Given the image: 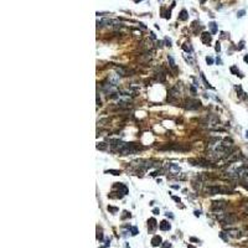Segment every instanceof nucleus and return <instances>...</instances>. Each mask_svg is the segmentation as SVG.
<instances>
[{
	"mask_svg": "<svg viewBox=\"0 0 248 248\" xmlns=\"http://www.w3.org/2000/svg\"><path fill=\"white\" fill-rule=\"evenodd\" d=\"M118 151L122 155H129V154H134L138 148L133 144V143H118Z\"/></svg>",
	"mask_w": 248,
	"mask_h": 248,
	"instance_id": "1",
	"label": "nucleus"
},
{
	"mask_svg": "<svg viewBox=\"0 0 248 248\" xmlns=\"http://www.w3.org/2000/svg\"><path fill=\"white\" fill-rule=\"evenodd\" d=\"M207 192L210 195H216V194H228L231 192L228 189H225V187H220V186H210L207 189Z\"/></svg>",
	"mask_w": 248,
	"mask_h": 248,
	"instance_id": "2",
	"label": "nucleus"
},
{
	"mask_svg": "<svg viewBox=\"0 0 248 248\" xmlns=\"http://www.w3.org/2000/svg\"><path fill=\"white\" fill-rule=\"evenodd\" d=\"M220 218V221L221 222H223L225 225H231V223H235V221H236V217L233 216V215H226V216H221V217H218Z\"/></svg>",
	"mask_w": 248,
	"mask_h": 248,
	"instance_id": "3",
	"label": "nucleus"
},
{
	"mask_svg": "<svg viewBox=\"0 0 248 248\" xmlns=\"http://www.w3.org/2000/svg\"><path fill=\"white\" fill-rule=\"evenodd\" d=\"M186 108L187 109H199L200 107H201V103L199 102V101H192V99H189L187 102H186Z\"/></svg>",
	"mask_w": 248,
	"mask_h": 248,
	"instance_id": "4",
	"label": "nucleus"
},
{
	"mask_svg": "<svg viewBox=\"0 0 248 248\" xmlns=\"http://www.w3.org/2000/svg\"><path fill=\"white\" fill-rule=\"evenodd\" d=\"M211 40H212V37H211V35H210L209 32H202V35H201V41H202L204 43L209 45V43L211 42Z\"/></svg>",
	"mask_w": 248,
	"mask_h": 248,
	"instance_id": "5",
	"label": "nucleus"
},
{
	"mask_svg": "<svg viewBox=\"0 0 248 248\" xmlns=\"http://www.w3.org/2000/svg\"><path fill=\"white\" fill-rule=\"evenodd\" d=\"M151 245H153V247H158V246H160L161 245V237L160 236H154L153 238H151Z\"/></svg>",
	"mask_w": 248,
	"mask_h": 248,
	"instance_id": "6",
	"label": "nucleus"
},
{
	"mask_svg": "<svg viewBox=\"0 0 248 248\" xmlns=\"http://www.w3.org/2000/svg\"><path fill=\"white\" fill-rule=\"evenodd\" d=\"M159 228H160L161 231H169V230L171 228V226H170V223H169L168 221H163V222L159 225Z\"/></svg>",
	"mask_w": 248,
	"mask_h": 248,
	"instance_id": "7",
	"label": "nucleus"
},
{
	"mask_svg": "<svg viewBox=\"0 0 248 248\" xmlns=\"http://www.w3.org/2000/svg\"><path fill=\"white\" fill-rule=\"evenodd\" d=\"M226 206V204L223 202V201H215L213 202V205H212V207H213V210H221V209H223Z\"/></svg>",
	"mask_w": 248,
	"mask_h": 248,
	"instance_id": "8",
	"label": "nucleus"
},
{
	"mask_svg": "<svg viewBox=\"0 0 248 248\" xmlns=\"http://www.w3.org/2000/svg\"><path fill=\"white\" fill-rule=\"evenodd\" d=\"M148 223H149V231L150 232H153L154 230H155V227H156V221H155V218H150L149 221H148Z\"/></svg>",
	"mask_w": 248,
	"mask_h": 248,
	"instance_id": "9",
	"label": "nucleus"
},
{
	"mask_svg": "<svg viewBox=\"0 0 248 248\" xmlns=\"http://www.w3.org/2000/svg\"><path fill=\"white\" fill-rule=\"evenodd\" d=\"M187 11L186 10H181V12H180V16H179V20H182V21H185V20H187Z\"/></svg>",
	"mask_w": 248,
	"mask_h": 248,
	"instance_id": "10",
	"label": "nucleus"
},
{
	"mask_svg": "<svg viewBox=\"0 0 248 248\" xmlns=\"http://www.w3.org/2000/svg\"><path fill=\"white\" fill-rule=\"evenodd\" d=\"M168 60H169V62H170V67H171L173 70H176V65H175L174 58H173L171 56H168Z\"/></svg>",
	"mask_w": 248,
	"mask_h": 248,
	"instance_id": "11",
	"label": "nucleus"
},
{
	"mask_svg": "<svg viewBox=\"0 0 248 248\" xmlns=\"http://www.w3.org/2000/svg\"><path fill=\"white\" fill-rule=\"evenodd\" d=\"M106 174H112V175H115V176H118V175H120V170H107Z\"/></svg>",
	"mask_w": 248,
	"mask_h": 248,
	"instance_id": "12",
	"label": "nucleus"
},
{
	"mask_svg": "<svg viewBox=\"0 0 248 248\" xmlns=\"http://www.w3.org/2000/svg\"><path fill=\"white\" fill-rule=\"evenodd\" d=\"M209 26H210V29H211V32H212V34H216V32H217V26H216V22H211Z\"/></svg>",
	"mask_w": 248,
	"mask_h": 248,
	"instance_id": "13",
	"label": "nucleus"
},
{
	"mask_svg": "<svg viewBox=\"0 0 248 248\" xmlns=\"http://www.w3.org/2000/svg\"><path fill=\"white\" fill-rule=\"evenodd\" d=\"M97 149L98 150H107V144L106 143H99L97 145Z\"/></svg>",
	"mask_w": 248,
	"mask_h": 248,
	"instance_id": "14",
	"label": "nucleus"
},
{
	"mask_svg": "<svg viewBox=\"0 0 248 248\" xmlns=\"http://www.w3.org/2000/svg\"><path fill=\"white\" fill-rule=\"evenodd\" d=\"M200 76H201V79L204 81V83H205V86H206V87H209V88H212V87L210 86V83H209V82L206 81V78H205V74H204V73H201Z\"/></svg>",
	"mask_w": 248,
	"mask_h": 248,
	"instance_id": "15",
	"label": "nucleus"
},
{
	"mask_svg": "<svg viewBox=\"0 0 248 248\" xmlns=\"http://www.w3.org/2000/svg\"><path fill=\"white\" fill-rule=\"evenodd\" d=\"M231 72H232L233 74H236V76H240V71H238V68H237L236 66H232V67H231Z\"/></svg>",
	"mask_w": 248,
	"mask_h": 248,
	"instance_id": "16",
	"label": "nucleus"
},
{
	"mask_svg": "<svg viewBox=\"0 0 248 248\" xmlns=\"http://www.w3.org/2000/svg\"><path fill=\"white\" fill-rule=\"evenodd\" d=\"M220 237H221V238H222L223 241H226V242L228 241V237H227V236L225 235V232H221V233H220Z\"/></svg>",
	"mask_w": 248,
	"mask_h": 248,
	"instance_id": "17",
	"label": "nucleus"
},
{
	"mask_svg": "<svg viewBox=\"0 0 248 248\" xmlns=\"http://www.w3.org/2000/svg\"><path fill=\"white\" fill-rule=\"evenodd\" d=\"M170 169H171L173 171H176V173H179V171H180V168H179V166H176V165H170Z\"/></svg>",
	"mask_w": 248,
	"mask_h": 248,
	"instance_id": "18",
	"label": "nucleus"
},
{
	"mask_svg": "<svg viewBox=\"0 0 248 248\" xmlns=\"http://www.w3.org/2000/svg\"><path fill=\"white\" fill-rule=\"evenodd\" d=\"M206 62H207L209 65H212V63H213V58H212V57H209V56H207V57H206Z\"/></svg>",
	"mask_w": 248,
	"mask_h": 248,
	"instance_id": "19",
	"label": "nucleus"
},
{
	"mask_svg": "<svg viewBox=\"0 0 248 248\" xmlns=\"http://www.w3.org/2000/svg\"><path fill=\"white\" fill-rule=\"evenodd\" d=\"M108 210H109L110 212H117V211H118L117 207H112V206H108Z\"/></svg>",
	"mask_w": 248,
	"mask_h": 248,
	"instance_id": "20",
	"label": "nucleus"
},
{
	"mask_svg": "<svg viewBox=\"0 0 248 248\" xmlns=\"http://www.w3.org/2000/svg\"><path fill=\"white\" fill-rule=\"evenodd\" d=\"M245 12H246L245 10H241V11H238V14H237V16H238V17H242V16L245 15Z\"/></svg>",
	"mask_w": 248,
	"mask_h": 248,
	"instance_id": "21",
	"label": "nucleus"
},
{
	"mask_svg": "<svg viewBox=\"0 0 248 248\" xmlns=\"http://www.w3.org/2000/svg\"><path fill=\"white\" fill-rule=\"evenodd\" d=\"M132 235H133V236H135V235H138V230H137L135 227H133V228H132Z\"/></svg>",
	"mask_w": 248,
	"mask_h": 248,
	"instance_id": "22",
	"label": "nucleus"
},
{
	"mask_svg": "<svg viewBox=\"0 0 248 248\" xmlns=\"http://www.w3.org/2000/svg\"><path fill=\"white\" fill-rule=\"evenodd\" d=\"M124 213H125V215H123V216H122V218H123V220H124V218H127V217H130V213H128L127 211H124Z\"/></svg>",
	"mask_w": 248,
	"mask_h": 248,
	"instance_id": "23",
	"label": "nucleus"
},
{
	"mask_svg": "<svg viewBox=\"0 0 248 248\" xmlns=\"http://www.w3.org/2000/svg\"><path fill=\"white\" fill-rule=\"evenodd\" d=\"M215 48H216V51H217V52H220V51H221V46H220V43H218V42L216 43V47H215Z\"/></svg>",
	"mask_w": 248,
	"mask_h": 248,
	"instance_id": "24",
	"label": "nucleus"
},
{
	"mask_svg": "<svg viewBox=\"0 0 248 248\" xmlns=\"http://www.w3.org/2000/svg\"><path fill=\"white\" fill-rule=\"evenodd\" d=\"M163 248H171V245H170L169 242H165V243H164V247H163Z\"/></svg>",
	"mask_w": 248,
	"mask_h": 248,
	"instance_id": "25",
	"label": "nucleus"
},
{
	"mask_svg": "<svg viewBox=\"0 0 248 248\" xmlns=\"http://www.w3.org/2000/svg\"><path fill=\"white\" fill-rule=\"evenodd\" d=\"M97 238H98V240H101V241H102V240H103V235H102V233H101V232H98V235H97Z\"/></svg>",
	"mask_w": 248,
	"mask_h": 248,
	"instance_id": "26",
	"label": "nucleus"
},
{
	"mask_svg": "<svg viewBox=\"0 0 248 248\" xmlns=\"http://www.w3.org/2000/svg\"><path fill=\"white\" fill-rule=\"evenodd\" d=\"M173 199H174V200H175L176 202H179V204H180V201H181V200H180L179 197H176V196H173Z\"/></svg>",
	"mask_w": 248,
	"mask_h": 248,
	"instance_id": "27",
	"label": "nucleus"
},
{
	"mask_svg": "<svg viewBox=\"0 0 248 248\" xmlns=\"http://www.w3.org/2000/svg\"><path fill=\"white\" fill-rule=\"evenodd\" d=\"M243 43H245L243 41H242V42L240 43V46H238V50H242V48H243Z\"/></svg>",
	"mask_w": 248,
	"mask_h": 248,
	"instance_id": "28",
	"label": "nucleus"
},
{
	"mask_svg": "<svg viewBox=\"0 0 248 248\" xmlns=\"http://www.w3.org/2000/svg\"><path fill=\"white\" fill-rule=\"evenodd\" d=\"M153 212L155 213V215H158V213H159V209H154V210H153Z\"/></svg>",
	"mask_w": 248,
	"mask_h": 248,
	"instance_id": "29",
	"label": "nucleus"
},
{
	"mask_svg": "<svg viewBox=\"0 0 248 248\" xmlns=\"http://www.w3.org/2000/svg\"><path fill=\"white\" fill-rule=\"evenodd\" d=\"M195 216L199 217V216H200V211H195Z\"/></svg>",
	"mask_w": 248,
	"mask_h": 248,
	"instance_id": "30",
	"label": "nucleus"
},
{
	"mask_svg": "<svg viewBox=\"0 0 248 248\" xmlns=\"http://www.w3.org/2000/svg\"><path fill=\"white\" fill-rule=\"evenodd\" d=\"M243 60H245V62H247L248 63V56H245V58H243Z\"/></svg>",
	"mask_w": 248,
	"mask_h": 248,
	"instance_id": "31",
	"label": "nucleus"
},
{
	"mask_svg": "<svg viewBox=\"0 0 248 248\" xmlns=\"http://www.w3.org/2000/svg\"><path fill=\"white\" fill-rule=\"evenodd\" d=\"M246 137H247V138H248V132H246Z\"/></svg>",
	"mask_w": 248,
	"mask_h": 248,
	"instance_id": "32",
	"label": "nucleus"
},
{
	"mask_svg": "<svg viewBox=\"0 0 248 248\" xmlns=\"http://www.w3.org/2000/svg\"><path fill=\"white\" fill-rule=\"evenodd\" d=\"M138 1H142V0H135V2H138Z\"/></svg>",
	"mask_w": 248,
	"mask_h": 248,
	"instance_id": "33",
	"label": "nucleus"
}]
</instances>
